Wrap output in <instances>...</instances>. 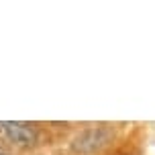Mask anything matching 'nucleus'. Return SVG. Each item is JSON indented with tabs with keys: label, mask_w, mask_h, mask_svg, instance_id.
<instances>
[{
	"label": "nucleus",
	"mask_w": 155,
	"mask_h": 155,
	"mask_svg": "<svg viewBox=\"0 0 155 155\" xmlns=\"http://www.w3.org/2000/svg\"><path fill=\"white\" fill-rule=\"evenodd\" d=\"M0 137L16 147H31L37 141V129L29 123L0 120Z\"/></svg>",
	"instance_id": "nucleus-1"
},
{
	"label": "nucleus",
	"mask_w": 155,
	"mask_h": 155,
	"mask_svg": "<svg viewBox=\"0 0 155 155\" xmlns=\"http://www.w3.org/2000/svg\"><path fill=\"white\" fill-rule=\"evenodd\" d=\"M110 139V131L106 127H92L86 129L84 133H80L74 141V149L80 153H92L96 149L104 147Z\"/></svg>",
	"instance_id": "nucleus-2"
},
{
	"label": "nucleus",
	"mask_w": 155,
	"mask_h": 155,
	"mask_svg": "<svg viewBox=\"0 0 155 155\" xmlns=\"http://www.w3.org/2000/svg\"><path fill=\"white\" fill-rule=\"evenodd\" d=\"M0 155H10V151H8V149L4 147L2 143H0Z\"/></svg>",
	"instance_id": "nucleus-3"
}]
</instances>
